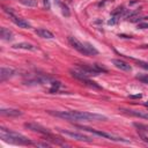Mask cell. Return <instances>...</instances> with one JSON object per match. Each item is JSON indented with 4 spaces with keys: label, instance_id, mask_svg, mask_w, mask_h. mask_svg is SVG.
I'll return each instance as SVG.
<instances>
[{
    "label": "cell",
    "instance_id": "1",
    "mask_svg": "<svg viewBox=\"0 0 148 148\" xmlns=\"http://www.w3.org/2000/svg\"><path fill=\"white\" fill-rule=\"evenodd\" d=\"M47 112L52 116L72 121H101L108 119L103 114L86 112V111H47Z\"/></svg>",
    "mask_w": 148,
    "mask_h": 148
},
{
    "label": "cell",
    "instance_id": "2",
    "mask_svg": "<svg viewBox=\"0 0 148 148\" xmlns=\"http://www.w3.org/2000/svg\"><path fill=\"white\" fill-rule=\"evenodd\" d=\"M0 136L5 142H9V143H14V145H34V142H31L27 136L7 130L5 127H0Z\"/></svg>",
    "mask_w": 148,
    "mask_h": 148
},
{
    "label": "cell",
    "instance_id": "3",
    "mask_svg": "<svg viewBox=\"0 0 148 148\" xmlns=\"http://www.w3.org/2000/svg\"><path fill=\"white\" fill-rule=\"evenodd\" d=\"M77 128H81L83 131H87V132H90L92 134H96L98 136H102V138H105L108 140H111V141H116V142H130V140H126V139H123L120 136H116V135H112L110 133H106V132H102V131H97V130H94V128H90V127H87V126H82V125H76Z\"/></svg>",
    "mask_w": 148,
    "mask_h": 148
},
{
    "label": "cell",
    "instance_id": "4",
    "mask_svg": "<svg viewBox=\"0 0 148 148\" xmlns=\"http://www.w3.org/2000/svg\"><path fill=\"white\" fill-rule=\"evenodd\" d=\"M3 10H5L7 14H9L10 20H12L17 27L23 28V29H29V28H30V24L28 23V21H25V20H23V18H21V17H18V16H16V15L14 14V12L12 10V8L3 7Z\"/></svg>",
    "mask_w": 148,
    "mask_h": 148
},
{
    "label": "cell",
    "instance_id": "5",
    "mask_svg": "<svg viewBox=\"0 0 148 148\" xmlns=\"http://www.w3.org/2000/svg\"><path fill=\"white\" fill-rule=\"evenodd\" d=\"M68 42H69L71 46L74 47L80 53H82L83 56H89V52H88V50L86 47V44L82 43V42H80L77 38H75V37H68Z\"/></svg>",
    "mask_w": 148,
    "mask_h": 148
},
{
    "label": "cell",
    "instance_id": "6",
    "mask_svg": "<svg viewBox=\"0 0 148 148\" xmlns=\"http://www.w3.org/2000/svg\"><path fill=\"white\" fill-rule=\"evenodd\" d=\"M62 134H65V135H67V136H69V138H72V139H74V140H77V141H84V142H91L92 141V139H90L89 136H86V135H83V134H81V133H76V132H71V131H65V130H59Z\"/></svg>",
    "mask_w": 148,
    "mask_h": 148
},
{
    "label": "cell",
    "instance_id": "7",
    "mask_svg": "<svg viewBox=\"0 0 148 148\" xmlns=\"http://www.w3.org/2000/svg\"><path fill=\"white\" fill-rule=\"evenodd\" d=\"M24 126H25L28 130H31V131H34V132H37V133H40V134L51 135L50 132L47 131V128L43 127V126L39 125V124H36V123H25Z\"/></svg>",
    "mask_w": 148,
    "mask_h": 148
},
{
    "label": "cell",
    "instance_id": "8",
    "mask_svg": "<svg viewBox=\"0 0 148 148\" xmlns=\"http://www.w3.org/2000/svg\"><path fill=\"white\" fill-rule=\"evenodd\" d=\"M15 74V71L13 68H8V67H1L0 71V81L3 82L6 80H8L9 77H12Z\"/></svg>",
    "mask_w": 148,
    "mask_h": 148
},
{
    "label": "cell",
    "instance_id": "9",
    "mask_svg": "<svg viewBox=\"0 0 148 148\" xmlns=\"http://www.w3.org/2000/svg\"><path fill=\"white\" fill-rule=\"evenodd\" d=\"M112 62H113V65H114L117 68H119V69H121V71H125V72H131V71H132L131 65L127 64V62L124 61V60H120V59H113Z\"/></svg>",
    "mask_w": 148,
    "mask_h": 148
},
{
    "label": "cell",
    "instance_id": "10",
    "mask_svg": "<svg viewBox=\"0 0 148 148\" xmlns=\"http://www.w3.org/2000/svg\"><path fill=\"white\" fill-rule=\"evenodd\" d=\"M124 13V7H118L112 14H111V17H110V20H109V24H116L117 22H118V20L120 18V16H121V14Z\"/></svg>",
    "mask_w": 148,
    "mask_h": 148
},
{
    "label": "cell",
    "instance_id": "11",
    "mask_svg": "<svg viewBox=\"0 0 148 148\" xmlns=\"http://www.w3.org/2000/svg\"><path fill=\"white\" fill-rule=\"evenodd\" d=\"M0 113L2 116H6V117H17V116H21L22 112L17 109H1L0 110Z\"/></svg>",
    "mask_w": 148,
    "mask_h": 148
},
{
    "label": "cell",
    "instance_id": "12",
    "mask_svg": "<svg viewBox=\"0 0 148 148\" xmlns=\"http://www.w3.org/2000/svg\"><path fill=\"white\" fill-rule=\"evenodd\" d=\"M35 32H36V35H38L39 37L45 38V39H52V38L54 37L53 34H52L50 30H47V29H43V28H40V29H36Z\"/></svg>",
    "mask_w": 148,
    "mask_h": 148
},
{
    "label": "cell",
    "instance_id": "13",
    "mask_svg": "<svg viewBox=\"0 0 148 148\" xmlns=\"http://www.w3.org/2000/svg\"><path fill=\"white\" fill-rule=\"evenodd\" d=\"M124 112L134 116V117H139L142 119H147L148 120V112H143V111H136V110H123Z\"/></svg>",
    "mask_w": 148,
    "mask_h": 148
},
{
    "label": "cell",
    "instance_id": "14",
    "mask_svg": "<svg viewBox=\"0 0 148 148\" xmlns=\"http://www.w3.org/2000/svg\"><path fill=\"white\" fill-rule=\"evenodd\" d=\"M0 37H1V39H3V40H9V39L13 38V32H12L9 29L2 27V28L0 29Z\"/></svg>",
    "mask_w": 148,
    "mask_h": 148
},
{
    "label": "cell",
    "instance_id": "15",
    "mask_svg": "<svg viewBox=\"0 0 148 148\" xmlns=\"http://www.w3.org/2000/svg\"><path fill=\"white\" fill-rule=\"evenodd\" d=\"M14 49H23V50H36V47L32 45V44H29V43H25V42H21V43H16L13 45Z\"/></svg>",
    "mask_w": 148,
    "mask_h": 148
},
{
    "label": "cell",
    "instance_id": "16",
    "mask_svg": "<svg viewBox=\"0 0 148 148\" xmlns=\"http://www.w3.org/2000/svg\"><path fill=\"white\" fill-rule=\"evenodd\" d=\"M22 5L27 6V7H36L37 6V1L36 0H18Z\"/></svg>",
    "mask_w": 148,
    "mask_h": 148
},
{
    "label": "cell",
    "instance_id": "17",
    "mask_svg": "<svg viewBox=\"0 0 148 148\" xmlns=\"http://www.w3.org/2000/svg\"><path fill=\"white\" fill-rule=\"evenodd\" d=\"M51 86H52V87L50 88V92H52V94H53V92L58 91V88L60 87V82H58V81H56V80H54V81L51 83Z\"/></svg>",
    "mask_w": 148,
    "mask_h": 148
},
{
    "label": "cell",
    "instance_id": "18",
    "mask_svg": "<svg viewBox=\"0 0 148 148\" xmlns=\"http://www.w3.org/2000/svg\"><path fill=\"white\" fill-rule=\"evenodd\" d=\"M136 79H138L139 81H141L142 83L148 84V74H138V75H136Z\"/></svg>",
    "mask_w": 148,
    "mask_h": 148
},
{
    "label": "cell",
    "instance_id": "19",
    "mask_svg": "<svg viewBox=\"0 0 148 148\" xmlns=\"http://www.w3.org/2000/svg\"><path fill=\"white\" fill-rule=\"evenodd\" d=\"M60 7H61V12H62V15H65L66 17H69V15H71V12H69L68 7H67L66 5H64V3H60Z\"/></svg>",
    "mask_w": 148,
    "mask_h": 148
},
{
    "label": "cell",
    "instance_id": "20",
    "mask_svg": "<svg viewBox=\"0 0 148 148\" xmlns=\"http://www.w3.org/2000/svg\"><path fill=\"white\" fill-rule=\"evenodd\" d=\"M138 65H139L140 67H142V68H145V69H147V71H148V62L139 60V61H138Z\"/></svg>",
    "mask_w": 148,
    "mask_h": 148
},
{
    "label": "cell",
    "instance_id": "21",
    "mask_svg": "<svg viewBox=\"0 0 148 148\" xmlns=\"http://www.w3.org/2000/svg\"><path fill=\"white\" fill-rule=\"evenodd\" d=\"M138 28H140V29H148V23H139Z\"/></svg>",
    "mask_w": 148,
    "mask_h": 148
},
{
    "label": "cell",
    "instance_id": "22",
    "mask_svg": "<svg viewBox=\"0 0 148 148\" xmlns=\"http://www.w3.org/2000/svg\"><path fill=\"white\" fill-rule=\"evenodd\" d=\"M140 136L142 138V140H143L145 142H147V143H148V136H146L143 133H140Z\"/></svg>",
    "mask_w": 148,
    "mask_h": 148
},
{
    "label": "cell",
    "instance_id": "23",
    "mask_svg": "<svg viewBox=\"0 0 148 148\" xmlns=\"http://www.w3.org/2000/svg\"><path fill=\"white\" fill-rule=\"evenodd\" d=\"M141 97H142L141 94H138V95H131V96H130V98H141Z\"/></svg>",
    "mask_w": 148,
    "mask_h": 148
},
{
    "label": "cell",
    "instance_id": "24",
    "mask_svg": "<svg viewBox=\"0 0 148 148\" xmlns=\"http://www.w3.org/2000/svg\"><path fill=\"white\" fill-rule=\"evenodd\" d=\"M44 6L46 7V9H50V2H49V0H44Z\"/></svg>",
    "mask_w": 148,
    "mask_h": 148
},
{
    "label": "cell",
    "instance_id": "25",
    "mask_svg": "<svg viewBox=\"0 0 148 148\" xmlns=\"http://www.w3.org/2000/svg\"><path fill=\"white\" fill-rule=\"evenodd\" d=\"M145 106H147V108H148V101H146V102H145Z\"/></svg>",
    "mask_w": 148,
    "mask_h": 148
},
{
    "label": "cell",
    "instance_id": "26",
    "mask_svg": "<svg viewBox=\"0 0 148 148\" xmlns=\"http://www.w3.org/2000/svg\"><path fill=\"white\" fill-rule=\"evenodd\" d=\"M143 20H148V16H146V17H143Z\"/></svg>",
    "mask_w": 148,
    "mask_h": 148
}]
</instances>
